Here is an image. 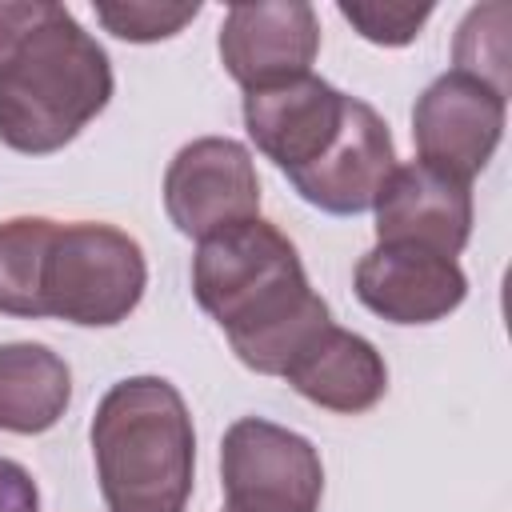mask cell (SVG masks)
Returning <instances> with one entry per match:
<instances>
[{
  "mask_svg": "<svg viewBox=\"0 0 512 512\" xmlns=\"http://www.w3.org/2000/svg\"><path fill=\"white\" fill-rule=\"evenodd\" d=\"M192 296L224 328L236 360L260 376H284L292 356L332 320L296 244L260 216L196 240Z\"/></svg>",
  "mask_w": 512,
  "mask_h": 512,
  "instance_id": "6da1fadb",
  "label": "cell"
},
{
  "mask_svg": "<svg viewBox=\"0 0 512 512\" xmlns=\"http://www.w3.org/2000/svg\"><path fill=\"white\" fill-rule=\"evenodd\" d=\"M112 60L52 0H0V140L52 156L112 100Z\"/></svg>",
  "mask_w": 512,
  "mask_h": 512,
  "instance_id": "7a4b0ae2",
  "label": "cell"
},
{
  "mask_svg": "<svg viewBox=\"0 0 512 512\" xmlns=\"http://www.w3.org/2000/svg\"><path fill=\"white\" fill-rule=\"evenodd\" d=\"M108 512H184L196 472V428L164 376L116 380L88 428Z\"/></svg>",
  "mask_w": 512,
  "mask_h": 512,
  "instance_id": "3957f363",
  "label": "cell"
},
{
  "mask_svg": "<svg viewBox=\"0 0 512 512\" xmlns=\"http://www.w3.org/2000/svg\"><path fill=\"white\" fill-rule=\"evenodd\" d=\"M144 288L148 260L136 236L100 220L56 224L40 276L44 316L80 328H112L136 312Z\"/></svg>",
  "mask_w": 512,
  "mask_h": 512,
  "instance_id": "277c9868",
  "label": "cell"
},
{
  "mask_svg": "<svg viewBox=\"0 0 512 512\" xmlns=\"http://www.w3.org/2000/svg\"><path fill=\"white\" fill-rule=\"evenodd\" d=\"M228 512H320L324 464L308 436L264 416H240L220 440Z\"/></svg>",
  "mask_w": 512,
  "mask_h": 512,
  "instance_id": "5b68a950",
  "label": "cell"
},
{
  "mask_svg": "<svg viewBox=\"0 0 512 512\" xmlns=\"http://www.w3.org/2000/svg\"><path fill=\"white\" fill-rule=\"evenodd\" d=\"M508 96L468 72L436 76L412 108V144L420 164L472 184L500 148Z\"/></svg>",
  "mask_w": 512,
  "mask_h": 512,
  "instance_id": "8992f818",
  "label": "cell"
},
{
  "mask_svg": "<svg viewBox=\"0 0 512 512\" xmlns=\"http://www.w3.org/2000/svg\"><path fill=\"white\" fill-rule=\"evenodd\" d=\"M164 212L176 232L192 240L260 216L252 152L232 136H200L184 144L164 172Z\"/></svg>",
  "mask_w": 512,
  "mask_h": 512,
  "instance_id": "52a82bcc",
  "label": "cell"
},
{
  "mask_svg": "<svg viewBox=\"0 0 512 512\" xmlns=\"http://www.w3.org/2000/svg\"><path fill=\"white\" fill-rule=\"evenodd\" d=\"M348 108V92L324 76L304 72L244 92V128L256 152H264L284 176L308 168L336 140Z\"/></svg>",
  "mask_w": 512,
  "mask_h": 512,
  "instance_id": "ba28073f",
  "label": "cell"
},
{
  "mask_svg": "<svg viewBox=\"0 0 512 512\" xmlns=\"http://www.w3.org/2000/svg\"><path fill=\"white\" fill-rule=\"evenodd\" d=\"M216 48L224 72L244 92L304 76L312 72V60L320 52V16L304 0L232 4L224 12Z\"/></svg>",
  "mask_w": 512,
  "mask_h": 512,
  "instance_id": "9c48e42d",
  "label": "cell"
},
{
  "mask_svg": "<svg viewBox=\"0 0 512 512\" xmlns=\"http://www.w3.org/2000/svg\"><path fill=\"white\" fill-rule=\"evenodd\" d=\"M392 172H396V144L384 116L372 104L348 96L336 140L324 148L320 160L292 172L288 180L300 192V200H308L312 208L328 216H360L376 204Z\"/></svg>",
  "mask_w": 512,
  "mask_h": 512,
  "instance_id": "30bf717a",
  "label": "cell"
},
{
  "mask_svg": "<svg viewBox=\"0 0 512 512\" xmlns=\"http://www.w3.org/2000/svg\"><path fill=\"white\" fill-rule=\"evenodd\" d=\"M352 288L356 300L388 324H436L464 304L468 276L452 256L412 244H376L356 260Z\"/></svg>",
  "mask_w": 512,
  "mask_h": 512,
  "instance_id": "8fae6325",
  "label": "cell"
},
{
  "mask_svg": "<svg viewBox=\"0 0 512 512\" xmlns=\"http://www.w3.org/2000/svg\"><path fill=\"white\" fill-rule=\"evenodd\" d=\"M372 212L376 244H412L456 260L472 236V184L420 160L396 164Z\"/></svg>",
  "mask_w": 512,
  "mask_h": 512,
  "instance_id": "7c38bea8",
  "label": "cell"
},
{
  "mask_svg": "<svg viewBox=\"0 0 512 512\" xmlns=\"http://www.w3.org/2000/svg\"><path fill=\"white\" fill-rule=\"evenodd\" d=\"M284 380L292 384V392H300L316 408H328L340 416H360L384 400L388 364L372 340L328 320L292 356V364L284 368Z\"/></svg>",
  "mask_w": 512,
  "mask_h": 512,
  "instance_id": "4fadbf2b",
  "label": "cell"
},
{
  "mask_svg": "<svg viewBox=\"0 0 512 512\" xmlns=\"http://www.w3.org/2000/svg\"><path fill=\"white\" fill-rule=\"evenodd\" d=\"M72 400V372L60 352L32 340L0 344V432L40 436L60 424Z\"/></svg>",
  "mask_w": 512,
  "mask_h": 512,
  "instance_id": "5bb4252c",
  "label": "cell"
},
{
  "mask_svg": "<svg viewBox=\"0 0 512 512\" xmlns=\"http://www.w3.org/2000/svg\"><path fill=\"white\" fill-rule=\"evenodd\" d=\"M56 220L12 216L0 224V312L16 320H44L40 276Z\"/></svg>",
  "mask_w": 512,
  "mask_h": 512,
  "instance_id": "9a60e30c",
  "label": "cell"
},
{
  "mask_svg": "<svg viewBox=\"0 0 512 512\" xmlns=\"http://www.w3.org/2000/svg\"><path fill=\"white\" fill-rule=\"evenodd\" d=\"M456 72H468L508 96V4H480L456 32Z\"/></svg>",
  "mask_w": 512,
  "mask_h": 512,
  "instance_id": "2e32d148",
  "label": "cell"
},
{
  "mask_svg": "<svg viewBox=\"0 0 512 512\" xmlns=\"http://www.w3.org/2000/svg\"><path fill=\"white\" fill-rule=\"evenodd\" d=\"M96 20L104 24V32H112L116 40L128 44H156L168 40L176 32H184V24H192L200 16V4H156V0H96Z\"/></svg>",
  "mask_w": 512,
  "mask_h": 512,
  "instance_id": "e0dca14e",
  "label": "cell"
},
{
  "mask_svg": "<svg viewBox=\"0 0 512 512\" xmlns=\"http://www.w3.org/2000/svg\"><path fill=\"white\" fill-rule=\"evenodd\" d=\"M336 12L368 40L380 48H404L420 36V28L432 20V4H360V0H340Z\"/></svg>",
  "mask_w": 512,
  "mask_h": 512,
  "instance_id": "ac0fdd59",
  "label": "cell"
},
{
  "mask_svg": "<svg viewBox=\"0 0 512 512\" xmlns=\"http://www.w3.org/2000/svg\"><path fill=\"white\" fill-rule=\"evenodd\" d=\"M0 512H40V492L32 472L8 456H0Z\"/></svg>",
  "mask_w": 512,
  "mask_h": 512,
  "instance_id": "d6986e66",
  "label": "cell"
},
{
  "mask_svg": "<svg viewBox=\"0 0 512 512\" xmlns=\"http://www.w3.org/2000/svg\"><path fill=\"white\" fill-rule=\"evenodd\" d=\"M224 512H228V508H224Z\"/></svg>",
  "mask_w": 512,
  "mask_h": 512,
  "instance_id": "ffe728a7",
  "label": "cell"
}]
</instances>
